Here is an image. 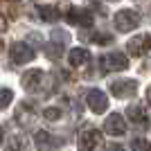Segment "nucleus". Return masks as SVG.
I'll list each match as a JSON object with an SVG mask.
<instances>
[{"label": "nucleus", "mask_w": 151, "mask_h": 151, "mask_svg": "<svg viewBox=\"0 0 151 151\" xmlns=\"http://www.w3.org/2000/svg\"><path fill=\"white\" fill-rule=\"evenodd\" d=\"M34 108L29 106V104H20L18 106V111H16V120H18V124H23V126H27L29 129L32 126V122H34Z\"/></svg>", "instance_id": "nucleus-15"}, {"label": "nucleus", "mask_w": 151, "mask_h": 151, "mask_svg": "<svg viewBox=\"0 0 151 151\" xmlns=\"http://www.w3.org/2000/svg\"><path fill=\"white\" fill-rule=\"evenodd\" d=\"M5 27H7V20L0 16V32H5Z\"/></svg>", "instance_id": "nucleus-23"}, {"label": "nucleus", "mask_w": 151, "mask_h": 151, "mask_svg": "<svg viewBox=\"0 0 151 151\" xmlns=\"http://www.w3.org/2000/svg\"><path fill=\"white\" fill-rule=\"evenodd\" d=\"M126 50L131 57H142L151 50V36L149 34H140V36H133L129 43H126Z\"/></svg>", "instance_id": "nucleus-8"}, {"label": "nucleus", "mask_w": 151, "mask_h": 151, "mask_svg": "<svg viewBox=\"0 0 151 151\" xmlns=\"http://www.w3.org/2000/svg\"><path fill=\"white\" fill-rule=\"evenodd\" d=\"M14 99V93L9 88H0V111H5Z\"/></svg>", "instance_id": "nucleus-20"}, {"label": "nucleus", "mask_w": 151, "mask_h": 151, "mask_svg": "<svg viewBox=\"0 0 151 151\" xmlns=\"http://www.w3.org/2000/svg\"><path fill=\"white\" fill-rule=\"evenodd\" d=\"M86 101H88V108L93 111V113H106V108H108V97L101 90H97V88H93V90H88L86 93Z\"/></svg>", "instance_id": "nucleus-9"}, {"label": "nucleus", "mask_w": 151, "mask_h": 151, "mask_svg": "<svg viewBox=\"0 0 151 151\" xmlns=\"http://www.w3.org/2000/svg\"><path fill=\"white\" fill-rule=\"evenodd\" d=\"M32 7L36 9V18L45 20V23H52V20H57V18H59L57 7H50V5H36V2H32Z\"/></svg>", "instance_id": "nucleus-14"}, {"label": "nucleus", "mask_w": 151, "mask_h": 151, "mask_svg": "<svg viewBox=\"0 0 151 151\" xmlns=\"http://www.w3.org/2000/svg\"><path fill=\"white\" fill-rule=\"evenodd\" d=\"M68 12H65V20H68L70 25H79V27H90L93 25V14L86 12V9H79V7H65Z\"/></svg>", "instance_id": "nucleus-6"}, {"label": "nucleus", "mask_w": 151, "mask_h": 151, "mask_svg": "<svg viewBox=\"0 0 151 151\" xmlns=\"http://www.w3.org/2000/svg\"><path fill=\"white\" fill-rule=\"evenodd\" d=\"M43 117L47 122H57V120H61V111H59V108H45Z\"/></svg>", "instance_id": "nucleus-21"}, {"label": "nucleus", "mask_w": 151, "mask_h": 151, "mask_svg": "<svg viewBox=\"0 0 151 151\" xmlns=\"http://www.w3.org/2000/svg\"><path fill=\"white\" fill-rule=\"evenodd\" d=\"M104 149V135L99 129L86 126L79 133V151H101Z\"/></svg>", "instance_id": "nucleus-1"}, {"label": "nucleus", "mask_w": 151, "mask_h": 151, "mask_svg": "<svg viewBox=\"0 0 151 151\" xmlns=\"http://www.w3.org/2000/svg\"><path fill=\"white\" fill-rule=\"evenodd\" d=\"M104 129H106V133H111V135H124L126 133V122L122 115L113 113L106 117V124H104Z\"/></svg>", "instance_id": "nucleus-11"}, {"label": "nucleus", "mask_w": 151, "mask_h": 151, "mask_svg": "<svg viewBox=\"0 0 151 151\" xmlns=\"http://www.w3.org/2000/svg\"><path fill=\"white\" fill-rule=\"evenodd\" d=\"M115 29L117 32H131L140 25V14L135 9H120V12L115 14Z\"/></svg>", "instance_id": "nucleus-2"}, {"label": "nucleus", "mask_w": 151, "mask_h": 151, "mask_svg": "<svg viewBox=\"0 0 151 151\" xmlns=\"http://www.w3.org/2000/svg\"><path fill=\"white\" fill-rule=\"evenodd\" d=\"M65 43H68V34H65L63 29H54V32H52V45L63 47Z\"/></svg>", "instance_id": "nucleus-18"}, {"label": "nucleus", "mask_w": 151, "mask_h": 151, "mask_svg": "<svg viewBox=\"0 0 151 151\" xmlns=\"http://www.w3.org/2000/svg\"><path fill=\"white\" fill-rule=\"evenodd\" d=\"M7 151H27V140L23 135H14L7 142Z\"/></svg>", "instance_id": "nucleus-16"}, {"label": "nucleus", "mask_w": 151, "mask_h": 151, "mask_svg": "<svg viewBox=\"0 0 151 151\" xmlns=\"http://www.w3.org/2000/svg\"><path fill=\"white\" fill-rule=\"evenodd\" d=\"M126 117L138 126L149 124V115H147V108L142 106V104H131V106L126 108Z\"/></svg>", "instance_id": "nucleus-12"}, {"label": "nucleus", "mask_w": 151, "mask_h": 151, "mask_svg": "<svg viewBox=\"0 0 151 151\" xmlns=\"http://www.w3.org/2000/svg\"><path fill=\"white\" fill-rule=\"evenodd\" d=\"M81 38H88V41H93V43H111L113 38L108 36V34H99V32H81Z\"/></svg>", "instance_id": "nucleus-17"}, {"label": "nucleus", "mask_w": 151, "mask_h": 151, "mask_svg": "<svg viewBox=\"0 0 151 151\" xmlns=\"http://www.w3.org/2000/svg\"><path fill=\"white\" fill-rule=\"evenodd\" d=\"M111 2H115V0H111Z\"/></svg>", "instance_id": "nucleus-27"}, {"label": "nucleus", "mask_w": 151, "mask_h": 151, "mask_svg": "<svg viewBox=\"0 0 151 151\" xmlns=\"http://www.w3.org/2000/svg\"><path fill=\"white\" fill-rule=\"evenodd\" d=\"M34 145H36V151H57L61 147V142L47 131H36L34 133Z\"/></svg>", "instance_id": "nucleus-10"}, {"label": "nucleus", "mask_w": 151, "mask_h": 151, "mask_svg": "<svg viewBox=\"0 0 151 151\" xmlns=\"http://www.w3.org/2000/svg\"><path fill=\"white\" fill-rule=\"evenodd\" d=\"M135 93H138V83L133 79H117V81L111 83V95H115L117 99L135 97Z\"/></svg>", "instance_id": "nucleus-5"}, {"label": "nucleus", "mask_w": 151, "mask_h": 151, "mask_svg": "<svg viewBox=\"0 0 151 151\" xmlns=\"http://www.w3.org/2000/svg\"><path fill=\"white\" fill-rule=\"evenodd\" d=\"M99 63H101V70H104V72H122V70L129 68V59H126V54H122V52L104 54V57L99 59Z\"/></svg>", "instance_id": "nucleus-3"}, {"label": "nucleus", "mask_w": 151, "mask_h": 151, "mask_svg": "<svg viewBox=\"0 0 151 151\" xmlns=\"http://www.w3.org/2000/svg\"><path fill=\"white\" fill-rule=\"evenodd\" d=\"M0 50H2V41H0Z\"/></svg>", "instance_id": "nucleus-26"}, {"label": "nucleus", "mask_w": 151, "mask_h": 151, "mask_svg": "<svg viewBox=\"0 0 151 151\" xmlns=\"http://www.w3.org/2000/svg\"><path fill=\"white\" fill-rule=\"evenodd\" d=\"M147 101H149V104H151V86H149V88H147Z\"/></svg>", "instance_id": "nucleus-24"}, {"label": "nucleus", "mask_w": 151, "mask_h": 151, "mask_svg": "<svg viewBox=\"0 0 151 151\" xmlns=\"http://www.w3.org/2000/svg\"><path fill=\"white\" fill-rule=\"evenodd\" d=\"M20 83H23V88L27 93H43L45 72H41V70H27L23 75V79H20Z\"/></svg>", "instance_id": "nucleus-4"}, {"label": "nucleus", "mask_w": 151, "mask_h": 151, "mask_svg": "<svg viewBox=\"0 0 151 151\" xmlns=\"http://www.w3.org/2000/svg\"><path fill=\"white\" fill-rule=\"evenodd\" d=\"M131 149L133 151H151V142L147 138H133Z\"/></svg>", "instance_id": "nucleus-19"}, {"label": "nucleus", "mask_w": 151, "mask_h": 151, "mask_svg": "<svg viewBox=\"0 0 151 151\" xmlns=\"http://www.w3.org/2000/svg\"><path fill=\"white\" fill-rule=\"evenodd\" d=\"M106 151H124V147H120V145H111Z\"/></svg>", "instance_id": "nucleus-22"}, {"label": "nucleus", "mask_w": 151, "mask_h": 151, "mask_svg": "<svg viewBox=\"0 0 151 151\" xmlns=\"http://www.w3.org/2000/svg\"><path fill=\"white\" fill-rule=\"evenodd\" d=\"M68 61H70L72 68H81V65H86L90 61V52L86 47H72L70 54H68Z\"/></svg>", "instance_id": "nucleus-13"}, {"label": "nucleus", "mask_w": 151, "mask_h": 151, "mask_svg": "<svg viewBox=\"0 0 151 151\" xmlns=\"http://www.w3.org/2000/svg\"><path fill=\"white\" fill-rule=\"evenodd\" d=\"M2 135H5V133H2V126H0V145H2Z\"/></svg>", "instance_id": "nucleus-25"}, {"label": "nucleus", "mask_w": 151, "mask_h": 151, "mask_svg": "<svg viewBox=\"0 0 151 151\" xmlns=\"http://www.w3.org/2000/svg\"><path fill=\"white\" fill-rule=\"evenodd\" d=\"M9 54H12V61L14 63H29L34 61V57H36V52H34V47H29L27 43H20V41H16V43L9 47Z\"/></svg>", "instance_id": "nucleus-7"}]
</instances>
